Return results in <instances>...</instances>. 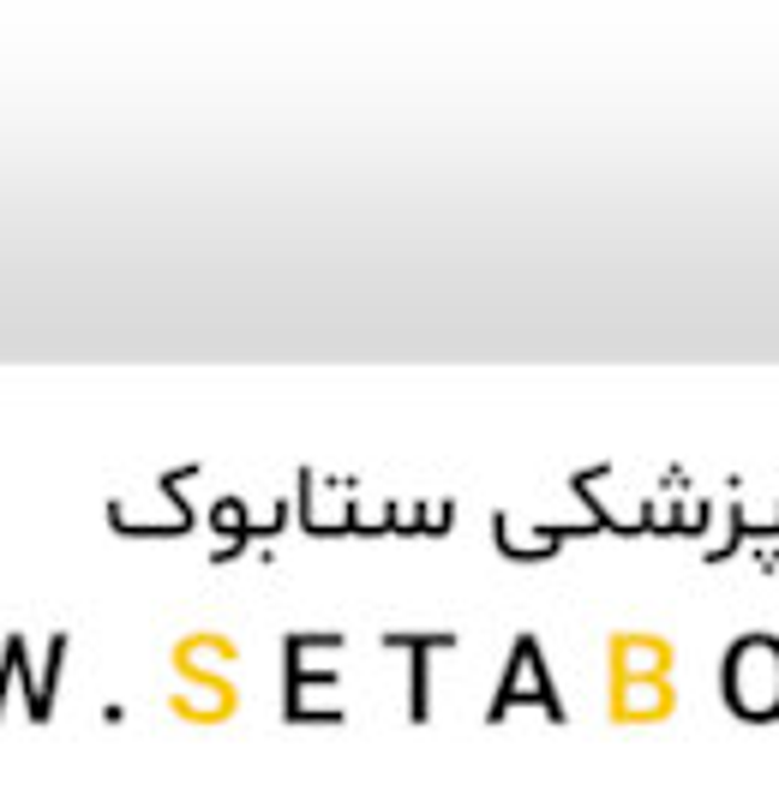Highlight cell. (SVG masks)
<instances>
[{
  "label": "cell",
  "mask_w": 779,
  "mask_h": 796,
  "mask_svg": "<svg viewBox=\"0 0 779 796\" xmlns=\"http://www.w3.org/2000/svg\"><path fill=\"white\" fill-rule=\"evenodd\" d=\"M726 689L738 713H779V647L773 641H744L731 653Z\"/></svg>",
  "instance_id": "obj_1"
}]
</instances>
